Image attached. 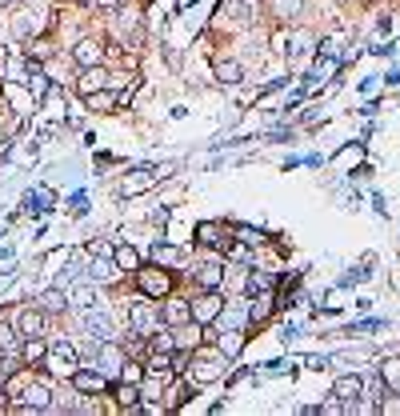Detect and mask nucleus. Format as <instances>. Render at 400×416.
Here are the masks:
<instances>
[{
    "instance_id": "1",
    "label": "nucleus",
    "mask_w": 400,
    "mask_h": 416,
    "mask_svg": "<svg viewBox=\"0 0 400 416\" xmlns=\"http://www.w3.org/2000/svg\"><path fill=\"white\" fill-rule=\"evenodd\" d=\"M132 276H137L140 293L149 296V300H161V296L173 293V272L168 269H137Z\"/></svg>"
},
{
    "instance_id": "2",
    "label": "nucleus",
    "mask_w": 400,
    "mask_h": 416,
    "mask_svg": "<svg viewBox=\"0 0 400 416\" xmlns=\"http://www.w3.org/2000/svg\"><path fill=\"white\" fill-rule=\"evenodd\" d=\"M128 329L137 332V336H144V341H149L152 332L161 329V312H156L149 300H137V305L128 308Z\"/></svg>"
},
{
    "instance_id": "3",
    "label": "nucleus",
    "mask_w": 400,
    "mask_h": 416,
    "mask_svg": "<svg viewBox=\"0 0 400 416\" xmlns=\"http://www.w3.org/2000/svg\"><path fill=\"white\" fill-rule=\"evenodd\" d=\"M44 365H49L56 377H73L76 365H80V356H76V348H73L68 341H56V344H49V356H44Z\"/></svg>"
},
{
    "instance_id": "4",
    "label": "nucleus",
    "mask_w": 400,
    "mask_h": 416,
    "mask_svg": "<svg viewBox=\"0 0 400 416\" xmlns=\"http://www.w3.org/2000/svg\"><path fill=\"white\" fill-rule=\"evenodd\" d=\"M80 320H85V332L92 336V341H113L116 336V324H113V317L104 312V308H80Z\"/></svg>"
},
{
    "instance_id": "5",
    "label": "nucleus",
    "mask_w": 400,
    "mask_h": 416,
    "mask_svg": "<svg viewBox=\"0 0 400 416\" xmlns=\"http://www.w3.org/2000/svg\"><path fill=\"white\" fill-rule=\"evenodd\" d=\"M52 408V392L44 384H25L20 400H13V412H49Z\"/></svg>"
},
{
    "instance_id": "6",
    "label": "nucleus",
    "mask_w": 400,
    "mask_h": 416,
    "mask_svg": "<svg viewBox=\"0 0 400 416\" xmlns=\"http://www.w3.org/2000/svg\"><path fill=\"white\" fill-rule=\"evenodd\" d=\"M225 365H228V356L220 353V348H204V353L196 356V384H208V380H216V377H225Z\"/></svg>"
},
{
    "instance_id": "7",
    "label": "nucleus",
    "mask_w": 400,
    "mask_h": 416,
    "mask_svg": "<svg viewBox=\"0 0 400 416\" xmlns=\"http://www.w3.org/2000/svg\"><path fill=\"white\" fill-rule=\"evenodd\" d=\"M220 308H225L220 293H216V288H208L200 300H192V324H213V320L220 317Z\"/></svg>"
},
{
    "instance_id": "8",
    "label": "nucleus",
    "mask_w": 400,
    "mask_h": 416,
    "mask_svg": "<svg viewBox=\"0 0 400 416\" xmlns=\"http://www.w3.org/2000/svg\"><path fill=\"white\" fill-rule=\"evenodd\" d=\"M120 365H125V348L113 341H100V353H96V368L104 377H120Z\"/></svg>"
},
{
    "instance_id": "9",
    "label": "nucleus",
    "mask_w": 400,
    "mask_h": 416,
    "mask_svg": "<svg viewBox=\"0 0 400 416\" xmlns=\"http://www.w3.org/2000/svg\"><path fill=\"white\" fill-rule=\"evenodd\" d=\"M361 392H364V380L356 377V372H349V377H337V384H332V396L349 404V412H352V404L361 400Z\"/></svg>"
},
{
    "instance_id": "10",
    "label": "nucleus",
    "mask_w": 400,
    "mask_h": 416,
    "mask_svg": "<svg viewBox=\"0 0 400 416\" xmlns=\"http://www.w3.org/2000/svg\"><path fill=\"white\" fill-rule=\"evenodd\" d=\"M196 240H200L204 248H225V252H228V245H232V236H228V233H225V228H220L216 221L196 224Z\"/></svg>"
},
{
    "instance_id": "11",
    "label": "nucleus",
    "mask_w": 400,
    "mask_h": 416,
    "mask_svg": "<svg viewBox=\"0 0 400 416\" xmlns=\"http://www.w3.org/2000/svg\"><path fill=\"white\" fill-rule=\"evenodd\" d=\"M100 88H108V73H104L100 64H88L85 73H80V80H76V92H80V97H92Z\"/></svg>"
},
{
    "instance_id": "12",
    "label": "nucleus",
    "mask_w": 400,
    "mask_h": 416,
    "mask_svg": "<svg viewBox=\"0 0 400 416\" xmlns=\"http://www.w3.org/2000/svg\"><path fill=\"white\" fill-rule=\"evenodd\" d=\"M44 324H49V320H44V308H25L20 320H16V332H20V336H44Z\"/></svg>"
},
{
    "instance_id": "13",
    "label": "nucleus",
    "mask_w": 400,
    "mask_h": 416,
    "mask_svg": "<svg viewBox=\"0 0 400 416\" xmlns=\"http://www.w3.org/2000/svg\"><path fill=\"white\" fill-rule=\"evenodd\" d=\"M73 56H76V64H80V68H88V64H100V61H104V44H100V40H92V37H85V40H80V44L73 49Z\"/></svg>"
},
{
    "instance_id": "14",
    "label": "nucleus",
    "mask_w": 400,
    "mask_h": 416,
    "mask_svg": "<svg viewBox=\"0 0 400 416\" xmlns=\"http://www.w3.org/2000/svg\"><path fill=\"white\" fill-rule=\"evenodd\" d=\"M73 389L76 392H100L104 389V372H100V368H76L73 372Z\"/></svg>"
},
{
    "instance_id": "15",
    "label": "nucleus",
    "mask_w": 400,
    "mask_h": 416,
    "mask_svg": "<svg viewBox=\"0 0 400 416\" xmlns=\"http://www.w3.org/2000/svg\"><path fill=\"white\" fill-rule=\"evenodd\" d=\"M164 320H168V324H188V320H192V305L168 293V305H164Z\"/></svg>"
},
{
    "instance_id": "16",
    "label": "nucleus",
    "mask_w": 400,
    "mask_h": 416,
    "mask_svg": "<svg viewBox=\"0 0 400 416\" xmlns=\"http://www.w3.org/2000/svg\"><path fill=\"white\" fill-rule=\"evenodd\" d=\"M28 92H32V100H44L49 97V80H44V68H40L37 61H32V56H28Z\"/></svg>"
},
{
    "instance_id": "17",
    "label": "nucleus",
    "mask_w": 400,
    "mask_h": 416,
    "mask_svg": "<svg viewBox=\"0 0 400 416\" xmlns=\"http://www.w3.org/2000/svg\"><path fill=\"white\" fill-rule=\"evenodd\" d=\"M196 284L200 288H220V284H225V269H220L216 260H204L196 269Z\"/></svg>"
},
{
    "instance_id": "18",
    "label": "nucleus",
    "mask_w": 400,
    "mask_h": 416,
    "mask_svg": "<svg viewBox=\"0 0 400 416\" xmlns=\"http://www.w3.org/2000/svg\"><path fill=\"white\" fill-rule=\"evenodd\" d=\"M20 356H25V365H44V356H49V344H44V336H25V348H20Z\"/></svg>"
},
{
    "instance_id": "19",
    "label": "nucleus",
    "mask_w": 400,
    "mask_h": 416,
    "mask_svg": "<svg viewBox=\"0 0 400 416\" xmlns=\"http://www.w3.org/2000/svg\"><path fill=\"white\" fill-rule=\"evenodd\" d=\"M308 44H313V37H308V32H292V37H288V44H285V56L292 64L304 61V56H308Z\"/></svg>"
},
{
    "instance_id": "20",
    "label": "nucleus",
    "mask_w": 400,
    "mask_h": 416,
    "mask_svg": "<svg viewBox=\"0 0 400 416\" xmlns=\"http://www.w3.org/2000/svg\"><path fill=\"white\" fill-rule=\"evenodd\" d=\"M116 272H120V269H116V260L108 264V257H92V264H88V281H100V284H104V281H113Z\"/></svg>"
},
{
    "instance_id": "21",
    "label": "nucleus",
    "mask_w": 400,
    "mask_h": 416,
    "mask_svg": "<svg viewBox=\"0 0 400 416\" xmlns=\"http://www.w3.org/2000/svg\"><path fill=\"white\" fill-rule=\"evenodd\" d=\"M268 312H273V296H268V293H256V296H252V305H249V320H252V324H264V320H268Z\"/></svg>"
},
{
    "instance_id": "22",
    "label": "nucleus",
    "mask_w": 400,
    "mask_h": 416,
    "mask_svg": "<svg viewBox=\"0 0 400 416\" xmlns=\"http://www.w3.org/2000/svg\"><path fill=\"white\" fill-rule=\"evenodd\" d=\"M116 400L125 404L128 412H137V408H140V384H128V380H120V384H116Z\"/></svg>"
},
{
    "instance_id": "23",
    "label": "nucleus",
    "mask_w": 400,
    "mask_h": 416,
    "mask_svg": "<svg viewBox=\"0 0 400 416\" xmlns=\"http://www.w3.org/2000/svg\"><path fill=\"white\" fill-rule=\"evenodd\" d=\"M40 308H44V312H64V308H68V293H64L61 284L49 288V293L40 296Z\"/></svg>"
},
{
    "instance_id": "24",
    "label": "nucleus",
    "mask_w": 400,
    "mask_h": 416,
    "mask_svg": "<svg viewBox=\"0 0 400 416\" xmlns=\"http://www.w3.org/2000/svg\"><path fill=\"white\" fill-rule=\"evenodd\" d=\"M273 276H268V272H256V269H252L249 272V281H244V293H249V296H256V293H273Z\"/></svg>"
},
{
    "instance_id": "25",
    "label": "nucleus",
    "mask_w": 400,
    "mask_h": 416,
    "mask_svg": "<svg viewBox=\"0 0 400 416\" xmlns=\"http://www.w3.org/2000/svg\"><path fill=\"white\" fill-rule=\"evenodd\" d=\"M156 176H161V172H156V169H140V176H128V181H125V188H120V192H125V196H132V192H140V188H149V184L156 181Z\"/></svg>"
},
{
    "instance_id": "26",
    "label": "nucleus",
    "mask_w": 400,
    "mask_h": 416,
    "mask_svg": "<svg viewBox=\"0 0 400 416\" xmlns=\"http://www.w3.org/2000/svg\"><path fill=\"white\" fill-rule=\"evenodd\" d=\"M113 260H116V269H120V272H137L140 269V252H137V248H116V252H113Z\"/></svg>"
},
{
    "instance_id": "27",
    "label": "nucleus",
    "mask_w": 400,
    "mask_h": 416,
    "mask_svg": "<svg viewBox=\"0 0 400 416\" xmlns=\"http://www.w3.org/2000/svg\"><path fill=\"white\" fill-rule=\"evenodd\" d=\"M68 305H76V308H96L100 296H96V288H92V284H80V288L68 296Z\"/></svg>"
},
{
    "instance_id": "28",
    "label": "nucleus",
    "mask_w": 400,
    "mask_h": 416,
    "mask_svg": "<svg viewBox=\"0 0 400 416\" xmlns=\"http://www.w3.org/2000/svg\"><path fill=\"white\" fill-rule=\"evenodd\" d=\"M380 380H385L392 392H400V356H392V360L380 365Z\"/></svg>"
},
{
    "instance_id": "29",
    "label": "nucleus",
    "mask_w": 400,
    "mask_h": 416,
    "mask_svg": "<svg viewBox=\"0 0 400 416\" xmlns=\"http://www.w3.org/2000/svg\"><path fill=\"white\" fill-rule=\"evenodd\" d=\"M216 76H220V85H240L244 68H240L237 61H220V64H216Z\"/></svg>"
},
{
    "instance_id": "30",
    "label": "nucleus",
    "mask_w": 400,
    "mask_h": 416,
    "mask_svg": "<svg viewBox=\"0 0 400 416\" xmlns=\"http://www.w3.org/2000/svg\"><path fill=\"white\" fill-rule=\"evenodd\" d=\"M16 348H20V332H16L13 324H0V353L13 356Z\"/></svg>"
},
{
    "instance_id": "31",
    "label": "nucleus",
    "mask_w": 400,
    "mask_h": 416,
    "mask_svg": "<svg viewBox=\"0 0 400 416\" xmlns=\"http://www.w3.org/2000/svg\"><path fill=\"white\" fill-rule=\"evenodd\" d=\"M113 20H116V32H128V28H137V20H140V16H137V8H125V4H116V8H113Z\"/></svg>"
},
{
    "instance_id": "32",
    "label": "nucleus",
    "mask_w": 400,
    "mask_h": 416,
    "mask_svg": "<svg viewBox=\"0 0 400 416\" xmlns=\"http://www.w3.org/2000/svg\"><path fill=\"white\" fill-rule=\"evenodd\" d=\"M152 260H156V264H176V260H180V248L176 245H152Z\"/></svg>"
},
{
    "instance_id": "33",
    "label": "nucleus",
    "mask_w": 400,
    "mask_h": 416,
    "mask_svg": "<svg viewBox=\"0 0 400 416\" xmlns=\"http://www.w3.org/2000/svg\"><path fill=\"white\" fill-rule=\"evenodd\" d=\"M144 372H149L144 365H137V360H128V356H125V365H120V380H128V384H140V380H144Z\"/></svg>"
},
{
    "instance_id": "34",
    "label": "nucleus",
    "mask_w": 400,
    "mask_h": 416,
    "mask_svg": "<svg viewBox=\"0 0 400 416\" xmlns=\"http://www.w3.org/2000/svg\"><path fill=\"white\" fill-rule=\"evenodd\" d=\"M268 4H273L276 16H288V20L300 16V8H304V0H268Z\"/></svg>"
},
{
    "instance_id": "35",
    "label": "nucleus",
    "mask_w": 400,
    "mask_h": 416,
    "mask_svg": "<svg viewBox=\"0 0 400 416\" xmlns=\"http://www.w3.org/2000/svg\"><path fill=\"white\" fill-rule=\"evenodd\" d=\"M149 348H152V353H173V348H176V336H173V332H152V336H149Z\"/></svg>"
},
{
    "instance_id": "36",
    "label": "nucleus",
    "mask_w": 400,
    "mask_h": 416,
    "mask_svg": "<svg viewBox=\"0 0 400 416\" xmlns=\"http://www.w3.org/2000/svg\"><path fill=\"white\" fill-rule=\"evenodd\" d=\"M13 372H16V360L0 353V404H4V392H8V377H13Z\"/></svg>"
},
{
    "instance_id": "37",
    "label": "nucleus",
    "mask_w": 400,
    "mask_h": 416,
    "mask_svg": "<svg viewBox=\"0 0 400 416\" xmlns=\"http://www.w3.org/2000/svg\"><path fill=\"white\" fill-rule=\"evenodd\" d=\"M240 344H244V336H240V329H228V336H220V353L225 356H237Z\"/></svg>"
},
{
    "instance_id": "38",
    "label": "nucleus",
    "mask_w": 400,
    "mask_h": 416,
    "mask_svg": "<svg viewBox=\"0 0 400 416\" xmlns=\"http://www.w3.org/2000/svg\"><path fill=\"white\" fill-rule=\"evenodd\" d=\"M188 396H196V384H176L173 396H168V408H180V404H185Z\"/></svg>"
},
{
    "instance_id": "39",
    "label": "nucleus",
    "mask_w": 400,
    "mask_h": 416,
    "mask_svg": "<svg viewBox=\"0 0 400 416\" xmlns=\"http://www.w3.org/2000/svg\"><path fill=\"white\" fill-rule=\"evenodd\" d=\"M237 233H240V240H244V245H261V240H264V233H256L252 224H240Z\"/></svg>"
},
{
    "instance_id": "40",
    "label": "nucleus",
    "mask_w": 400,
    "mask_h": 416,
    "mask_svg": "<svg viewBox=\"0 0 400 416\" xmlns=\"http://www.w3.org/2000/svg\"><path fill=\"white\" fill-rule=\"evenodd\" d=\"M88 104H92V109H113L116 100L108 97V92H104V88H100V92H92V97H88Z\"/></svg>"
},
{
    "instance_id": "41",
    "label": "nucleus",
    "mask_w": 400,
    "mask_h": 416,
    "mask_svg": "<svg viewBox=\"0 0 400 416\" xmlns=\"http://www.w3.org/2000/svg\"><path fill=\"white\" fill-rule=\"evenodd\" d=\"M116 248L108 245V240H92V245H88V257H113Z\"/></svg>"
},
{
    "instance_id": "42",
    "label": "nucleus",
    "mask_w": 400,
    "mask_h": 416,
    "mask_svg": "<svg viewBox=\"0 0 400 416\" xmlns=\"http://www.w3.org/2000/svg\"><path fill=\"white\" fill-rule=\"evenodd\" d=\"M380 412L396 416V412H400V396H388V400H380Z\"/></svg>"
},
{
    "instance_id": "43",
    "label": "nucleus",
    "mask_w": 400,
    "mask_h": 416,
    "mask_svg": "<svg viewBox=\"0 0 400 416\" xmlns=\"http://www.w3.org/2000/svg\"><path fill=\"white\" fill-rule=\"evenodd\" d=\"M73 212H76V216H85V212H88V200H85V196H73Z\"/></svg>"
},
{
    "instance_id": "44",
    "label": "nucleus",
    "mask_w": 400,
    "mask_h": 416,
    "mask_svg": "<svg viewBox=\"0 0 400 416\" xmlns=\"http://www.w3.org/2000/svg\"><path fill=\"white\" fill-rule=\"evenodd\" d=\"M4 4H13V0H0V8H4Z\"/></svg>"
}]
</instances>
